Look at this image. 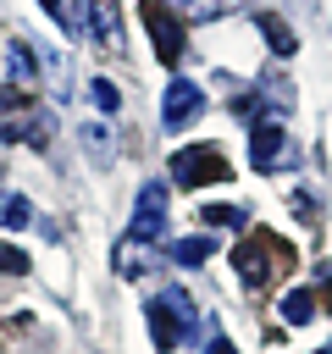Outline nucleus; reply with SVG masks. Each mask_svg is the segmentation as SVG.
Returning a JSON list of instances; mask_svg holds the SVG:
<instances>
[{"label": "nucleus", "mask_w": 332, "mask_h": 354, "mask_svg": "<svg viewBox=\"0 0 332 354\" xmlns=\"http://www.w3.org/2000/svg\"><path fill=\"white\" fill-rule=\"evenodd\" d=\"M0 227H6V232H22V227H33V205H28L22 194H6V199H0Z\"/></svg>", "instance_id": "2eb2a0df"}, {"label": "nucleus", "mask_w": 332, "mask_h": 354, "mask_svg": "<svg viewBox=\"0 0 332 354\" xmlns=\"http://www.w3.org/2000/svg\"><path fill=\"white\" fill-rule=\"evenodd\" d=\"M282 155H288V133H282V122H277V116H260V122L249 127V166H255V171H271Z\"/></svg>", "instance_id": "423d86ee"}, {"label": "nucleus", "mask_w": 332, "mask_h": 354, "mask_svg": "<svg viewBox=\"0 0 332 354\" xmlns=\"http://www.w3.org/2000/svg\"><path fill=\"white\" fill-rule=\"evenodd\" d=\"M199 111H205V94H199V83H188V77H177V83L160 94V122H166L172 133H177L183 122H194Z\"/></svg>", "instance_id": "0eeeda50"}, {"label": "nucleus", "mask_w": 332, "mask_h": 354, "mask_svg": "<svg viewBox=\"0 0 332 354\" xmlns=\"http://www.w3.org/2000/svg\"><path fill=\"white\" fill-rule=\"evenodd\" d=\"M277 315H282L288 326H304V321L315 315V293H310V288H293V293H282V304H277Z\"/></svg>", "instance_id": "9b49d317"}, {"label": "nucleus", "mask_w": 332, "mask_h": 354, "mask_svg": "<svg viewBox=\"0 0 332 354\" xmlns=\"http://www.w3.org/2000/svg\"><path fill=\"white\" fill-rule=\"evenodd\" d=\"M255 28H260V33H266V44H271V50H277V55H293V50H299V39H293V28H288V22H282V17H271V11H266V17H260V22H255Z\"/></svg>", "instance_id": "f8f14e48"}, {"label": "nucleus", "mask_w": 332, "mask_h": 354, "mask_svg": "<svg viewBox=\"0 0 332 354\" xmlns=\"http://www.w3.org/2000/svg\"><path fill=\"white\" fill-rule=\"evenodd\" d=\"M160 232H166V188L160 183H144L138 188V205H133V221H127V238L155 243Z\"/></svg>", "instance_id": "39448f33"}, {"label": "nucleus", "mask_w": 332, "mask_h": 354, "mask_svg": "<svg viewBox=\"0 0 332 354\" xmlns=\"http://www.w3.org/2000/svg\"><path fill=\"white\" fill-rule=\"evenodd\" d=\"M227 177H232V166L210 144H194V149H177L172 155V183L177 188H205V183H227Z\"/></svg>", "instance_id": "7ed1b4c3"}, {"label": "nucleus", "mask_w": 332, "mask_h": 354, "mask_svg": "<svg viewBox=\"0 0 332 354\" xmlns=\"http://www.w3.org/2000/svg\"><path fill=\"white\" fill-rule=\"evenodd\" d=\"M39 6H44V11L55 17V22H66V0H39Z\"/></svg>", "instance_id": "aec40b11"}, {"label": "nucleus", "mask_w": 332, "mask_h": 354, "mask_svg": "<svg viewBox=\"0 0 332 354\" xmlns=\"http://www.w3.org/2000/svg\"><path fill=\"white\" fill-rule=\"evenodd\" d=\"M89 28H94V44L122 50V11H116V0H89Z\"/></svg>", "instance_id": "1a4fd4ad"}, {"label": "nucleus", "mask_w": 332, "mask_h": 354, "mask_svg": "<svg viewBox=\"0 0 332 354\" xmlns=\"http://www.w3.org/2000/svg\"><path fill=\"white\" fill-rule=\"evenodd\" d=\"M321 354H332V348H321Z\"/></svg>", "instance_id": "5701e85b"}, {"label": "nucleus", "mask_w": 332, "mask_h": 354, "mask_svg": "<svg viewBox=\"0 0 332 354\" xmlns=\"http://www.w3.org/2000/svg\"><path fill=\"white\" fill-rule=\"evenodd\" d=\"M199 221H210V227H243L249 216H243V210H232V205H205V210H199Z\"/></svg>", "instance_id": "a211bd4d"}, {"label": "nucleus", "mask_w": 332, "mask_h": 354, "mask_svg": "<svg viewBox=\"0 0 332 354\" xmlns=\"http://www.w3.org/2000/svg\"><path fill=\"white\" fill-rule=\"evenodd\" d=\"M205 354H238V348H232L227 337H210V348H205Z\"/></svg>", "instance_id": "412c9836"}, {"label": "nucleus", "mask_w": 332, "mask_h": 354, "mask_svg": "<svg viewBox=\"0 0 332 354\" xmlns=\"http://www.w3.org/2000/svg\"><path fill=\"white\" fill-rule=\"evenodd\" d=\"M299 254H293V243L282 238V232H271V227H255L238 249H232V266H238V282L249 288V293H266L288 266H293Z\"/></svg>", "instance_id": "f257e3e1"}, {"label": "nucleus", "mask_w": 332, "mask_h": 354, "mask_svg": "<svg viewBox=\"0 0 332 354\" xmlns=\"http://www.w3.org/2000/svg\"><path fill=\"white\" fill-rule=\"evenodd\" d=\"M188 332H194V304H188L183 288H166L160 299H149V337H155L160 354H172Z\"/></svg>", "instance_id": "f03ea898"}, {"label": "nucleus", "mask_w": 332, "mask_h": 354, "mask_svg": "<svg viewBox=\"0 0 332 354\" xmlns=\"http://www.w3.org/2000/svg\"><path fill=\"white\" fill-rule=\"evenodd\" d=\"M28 266H33V260H28L17 243H6V238H0V277H28Z\"/></svg>", "instance_id": "f3484780"}, {"label": "nucleus", "mask_w": 332, "mask_h": 354, "mask_svg": "<svg viewBox=\"0 0 332 354\" xmlns=\"http://www.w3.org/2000/svg\"><path fill=\"white\" fill-rule=\"evenodd\" d=\"M50 133H55L50 111H28L22 122H6V127H0L6 144H28V149H50Z\"/></svg>", "instance_id": "6e6552de"}, {"label": "nucleus", "mask_w": 332, "mask_h": 354, "mask_svg": "<svg viewBox=\"0 0 332 354\" xmlns=\"http://www.w3.org/2000/svg\"><path fill=\"white\" fill-rule=\"evenodd\" d=\"M89 94H94V105H100V111H116V105H122V88H116L111 77H94V83H89Z\"/></svg>", "instance_id": "6ab92c4d"}, {"label": "nucleus", "mask_w": 332, "mask_h": 354, "mask_svg": "<svg viewBox=\"0 0 332 354\" xmlns=\"http://www.w3.org/2000/svg\"><path fill=\"white\" fill-rule=\"evenodd\" d=\"M210 249H216V238L210 232H194V238H177L172 243V260L177 266H199V260H210Z\"/></svg>", "instance_id": "ddd939ff"}, {"label": "nucleus", "mask_w": 332, "mask_h": 354, "mask_svg": "<svg viewBox=\"0 0 332 354\" xmlns=\"http://www.w3.org/2000/svg\"><path fill=\"white\" fill-rule=\"evenodd\" d=\"M33 77H39L33 50H28V39H17V44H11V88H33Z\"/></svg>", "instance_id": "4468645a"}, {"label": "nucleus", "mask_w": 332, "mask_h": 354, "mask_svg": "<svg viewBox=\"0 0 332 354\" xmlns=\"http://www.w3.org/2000/svg\"><path fill=\"white\" fill-rule=\"evenodd\" d=\"M77 138H83V149H89V160H94V166H111V138H105V127H100V122H83V127H77Z\"/></svg>", "instance_id": "dca6fc26"}, {"label": "nucleus", "mask_w": 332, "mask_h": 354, "mask_svg": "<svg viewBox=\"0 0 332 354\" xmlns=\"http://www.w3.org/2000/svg\"><path fill=\"white\" fill-rule=\"evenodd\" d=\"M227 6H232V0H210V11H227Z\"/></svg>", "instance_id": "4be33fe9"}, {"label": "nucleus", "mask_w": 332, "mask_h": 354, "mask_svg": "<svg viewBox=\"0 0 332 354\" xmlns=\"http://www.w3.org/2000/svg\"><path fill=\"white\" fill-rule=\"evenodd\" d=\"M144 249H149V243H138V238H127V232H122V238H116V249H111V266H116L122 277H138V271H144Z\"/></svg>", "instance_id": "9d476101"}, {"label": "nucleus", "mask_w": 332, "mask_h": 354, "mask_svg": "<svg viewBox=\"0 0 332 354\" xmlns=\"http://www.w3.org/2000/svg\"><path fill=\"white\" fill-rule=\"evenodd\" d=\"M138 11H144V28H149V39H155L160 66H177V61H183V44H188V33H183L177 11H172L166 0H144Z\"/></svg>", "instance_id": "20e7f679"}]
</instances>
